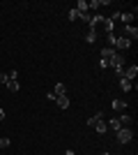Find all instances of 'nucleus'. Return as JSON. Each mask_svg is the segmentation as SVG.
Returning <instances> with one entry per match:
<instances>
[{
  "label": "nucleus",
  "mask_w": 138,
  "mask_h": 155,
  "mask_svg": "<svg viewBox=\"0 0 138 155\" xmlns=\"http://www.w3.org/2000/svg\"><path fill=\"white\" fill-rule=\"evenodd\" d=\"M87 125H90L92 130H97L99 134H104L106 130H108V125H106V120H104V114H101V111H99V114H97L94 118H87Z\"/></svg>",
  "instance_id": "f257e3e1"
},
{
  "label": "nucleus",
  "mask_w": 138,
  "mask_h": 155,
  "mask_svg": "<svg viewBox=\"0 0 138 155\" xmlns=\"http://www.w3.org/2000/svg\"><path fill=\"white\" fill-rule=\"evenodd\" d=\"M115 134H118L120 143H129V141H131V127H120Z\"/></svg>",
  "instance_id": "f03ea898"
},
{
  "label": "nucleus",
  "mask_w": 138,
  "mask_h": 155,
  "mask_svg": "<svg viewBox=\"0 0 138 155\" xmlns=\"http://www.w3.org/2000/svg\"><path fill=\"white\" fill-rule=\"evenodd\" d=\"M108 65L115 67V70H124V56L122 53H113V58L108 60Z\"/></svg>",
  "instance_id": "7ed1b4c3"
},
{
  "label": "nucleus",
  "mask_w": 138,
  "mask_h": 155,
  "mask_svg": "<svg viewBox=\"0 0 138 155\" xmlns=\"http://www.w3.org/2000/svg\"><path fill=\"white\" fill-rule=\"evenodd\" d=\"M124 37L131 42V39H136L138 37V28L136 26H124Z\"/></svg>",
  "instance_id": "20e7f679"
},
{
  "label": "nucleus",
  "mask_w": 138,
  "mask_h": 155,
  "mask_svg": "<svg viewBox=\"0 0 138 155\" xmlns=\"http://www.w3.org/2000/svg\"><path fill=\"white\" fill-rule=\"evenodd\" d=\"M113 53H115V49H113V46H106V49H101V63L108 65V60L113 58Z\"/></svg>",
  "instance_id": "39448f33"
},
{
  "label": "nucleus",
  "mask_w": 138,
  "mask_h": 155,
  "mask_svg": "<svg viewBox=\"0 0 138 155\" xmlns=\"http://www.w3.org/2000/svg\"><path fill=\"white\" fill-rule=\"evenodd\" d=\"M122 77H124V79H129V81H133V79L138 77V67H136V65H131V67H129V70H127L124 74H122Z\"/></svg>",
  "instance_id": "423d86ee"
},
{
  "label": "nucleus",
  "mask_w": 138,
  "mask_h": 155,
  "mask_svg": "<svg viewBox=\"0 0 138 155\" xmlns=\"http://www.w3.org/2000/svg\"><path fill=\"white\" fill-rule=\"evenodd\" d=\"M55 102H58L60 109H67V107H69V97H67V95H58V97H55Z\"/></svg>",
  "instance_id": "0eeeda50"
},
{
  "label": "nucleus",
  "mask_w": 138,
  "mask_h": 155,
  "mask_svg": "<svg viewBox=\"0 0 138 155\" xmlns=\"http://www.w3.org/2000/svg\"><path fill=\"white\" fill-rule=\"evenodd\" d=\"M115 46H118V49H129L131 42H129L127 37H118V39H115Z\"/></svg>",
  "instance_id": "6e6552de"
},
{
  "label": "nucleus",
  "mask_w": 138,
  "mask_h": 155,
  "mask_svg": "<svg viewBox=\"0 0 138 155\" xmlns=\"http://www.w3.org/2000/svg\"><path fill=\"white\" fill-rule=\"evenodd\" d=\"M106 125H108V127H111L113 132H118V130L122 127V123H120V118H111V120H108Z\"/></svg>",
  "instance_id": "1a4fd4ad"
},
{
  "label": "nucleus",
  "mask_w": 138,
  "mask_h": 155,
  "mask_svg": "<svg viewBox=\"0 0 138 155\" xmlns=\"http://www.w3.org/2000/svg\"><path fill=\"white\" fill-rule=\"evenodd\" d=\"M120 88H122L124 93H129V91H131V81L124 79V77H120Z\"/></svg>",
  "instance_id": "9d476101"
},
{
  "label": "nucleus",
  "mask_w": 138,
  "mask_h": 155,
  "mask_svg": "<svg viewBox=\"0 0 138 155\" xmlns=\"http://www.w3.org/2000/svg\"><path fill=\"white\" fill-rule=\"evenodd\" d=\"M113 109H115V111H124L127 102H124V100H113Z\"/></svg>",
  "instance_id": "9b49d317"
},
{
  "label": "nucleus",
  "mask_w": 138,
  "mask_h": 155,
  "mask_svg": "<svg viewBox=\"0 0 138 155\" xmlns=\"http://www.w3.org/2000/svg\"><path fill=\"white\" fill-rule=\"evenodd\" d=\"M120 123H122V127H131V123H133V118L131 116H120Z\"/></svg>",
  "instance_id": "f8f14e48"
},
{
  "label": "nucleus",
  "mask_w": 138,
  "mask_h": 155,
  "mask_svg": "<svg viewBox=\"0 0 138 155\" xmlns=\"http://www.w3.org/2000/svg\"><path fill=\"white\" fill-rule=\"evenodd\" d=\"M53 95H55V97H58V95H67V88H65V84H58V86H55Z\"/></svg>",
  "instance_id": "ddd939ff"
},
{
  "label": "nucleus",
  "mask_w": 138,
  "mask_h": 155,
  "mask_svg": "<svg viewBox=\"0 0 138 155\" xmlns=\"http://www.w3.org/2000/svg\"><path fill=\"white\" fill-rule=\"evenodd\" d=\"M7 88H9V91H12V93H16V91H19V84H16V79H9V81H7Z\"/></svg>",
  "instance_id": "4468645a"
},
{
  "label": "nucleus",
  "mask_w": 138,
  "mask_h": 155,
  "mask_svg": "<svg viewBox=\"0 0 138 155\" xmlns=\"http://www.w3.org/2000/svg\"><path fill=\"white\" fill-rule=\"evenodd\" d=\"M76 9H78L81 14H85L87 9H90V7H87V2H85V0H78V5H76Z\"/></svg>",
  "instance_id": "2eb2a0df"
},
{
  "label": "nucleus",
  "mask_w": 138,
  "mask_h": 155,
  "mask_svg": "<svg viewBox=\"0 0 138 155\" xmlns=\"http://www.w3.org/2000/svg\"><path fill=\"white\" fill-rule=\"evenodd\" d=\"M85 39L90 42V44H92V42H97V30H87L85 32Z\"/></svg>",
  "instance_id": "dca6fc26"
},
{
  "label": "nucleus",
  "mask_w": 138,
  "mask_h": 155,
  "mask_svg": "<svg viewBox=\"0 0 138 155\" xmlns=\"http://www.w3.org/2000/svg\"><path fill=\"white\" fill-rule=\"evenodd\" d=\"M104 28H106V32H113V28H115V21L104 19Z\"/></svg>",
  "instance_id": "f3484780"
},
{
  "label": "nucleus",
  "mask_w": 138,
  "mask_h": 155,
  "mask_svg": "<svg viewBox=\"0 0 138 155\" xmlns=\"http://www.w3.org/2000/svg\"><path fill=\"white\" fill-rule=\"evenodd\" d=\"M120 19L124 21V23H131V21H133V14L131 12H124V14H120Z\"/></svg>",
  "instance_id": "a211bd4d"
},
{
  "label": "nucleus",
  "mask_w": 138,
  "mask_h": 155,
  "mask_svg": "<svg viewBox=\"0 0 138 155\" xmlns=\"http://www.w3.org/2000/svg\"><path fill=\"white\" fill-rule=\"evenodd\" d=\"M69 19H72V21L81 19V12H78V9H72V12H69Z\"/></svg>",
  "instance_id": "6ab92c4d"
},
{
  "label": "nucleus",
  "mask_w": 138,
  "mask_h": 155,
  "mask_svg": "<svg viewBox=\"0 0 138 155\" xmlns=\"http://www.w3.org/2000/svg\"><path fill=\"white\" fill-rule=\"evenodd\" d=\"M7 146H9V139H7V137H2V139H0V148H7Z\"/></svg>",
  "instance_id": "aec40b11"
},
{
  "label": "nucleus",
  "mask_w": 138,
  "mask_h": 155,
  "mask_svg": "<svg viewBox=\"0 0 138 155\" xmlns=\"http://www.w3.org/2000/svg\"><path fill=\"white\" fill-rule=\"evenodd\" d=\"M0 81H2V84H7V81H9V74H5V72H0Z\"/></svg>",
  "instance_id": "412c9836"
},
{
  "label": "nucleus",
  "mask_w": 138,
  "mask_h": 155,
  "mask_svg": "<svg viewBox=\"0 0 138 155\" xmlns=\"http://www.w3.org/2000/svg\"><path fill=\"white\" fill-rule=\"evenodd\" d=\"M115 39H118V37H115L113 32H108V42H111V44H113V49H115Z\"/></svg>",
  "instance_id": "4be33fe9"
},
{
  "label": "nucleus",
  "mask_w": 138,
  "mask_h": 155,
  "mask_svg": "<svg viewBox=\"0 0 138 155\" xmlns=\"http://www.w3.org/2000/svg\"><path fill=\"white\" fill-rule=\"evenodd\" d=\"M81 19L85 21V23H90V19H92V14H87V12H85V14H81Z\"/></svg>",
  "instance_id": "5701e85b"
},
{
  "label": "nucleus",
  "mask_w": 138,
  "mask_h": 155,
  "mask_svg": "<svg viewBox=\"0 0 138 155\" xmlns=\"http://www.w3.org/2000/svg\"><path fill=\"white\" fill-rule=\"evenodd\" d=\"M0 120H5V111L0 109Z\"/></svg>",
  "instance_id": "b1692460"
},
{
  "label": "nucleus",
  "mask_w": 138,
  "mask_h": 155,
  "mask_svg": "<svg viewBox=\"0 0 138 155\" xmlns=\"http://www.w3.org/2000/svg\"><path fill=\"white\" fill-rule=\"evenodd\" d=\"M65 155H76V153H74V150H67V153Z\"/></svg>",
  "instance_id": "393cba45"
},
{
  "label": "nucleus",
  "mask_w": 138,
  "mask_h": 155,
  "mask_svg": "<svg viewBox=\"0 0 138 155\" xmlns=\"http://www.w3.org/2000/svg\"><path fill=\"white\" fill-rule=\"evenodd\" d=\"M101 155H108V153H101Z\"/></svg>",
  "instance_id": "a878e982"
}]
</instances>
